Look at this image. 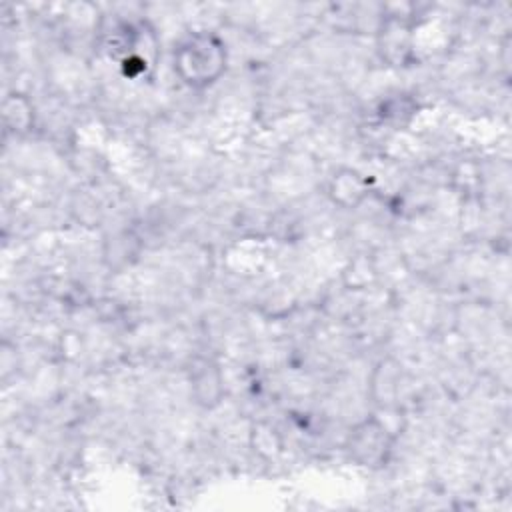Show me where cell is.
<instances>
[{"mask_svg":"<svg viewBox=\"0 0 512 512\" xmlns=\"http://www.w3.org/2000/svg\"><path fill=\"white\" fill-rule=\"evenodd\" d=\"M172 68L186 88L206 90L226 74L228 46L210 30L190 32L176 44Z\"/></svg>","mask_w":512,"mask_h":512,"instance_id":"obj_1","label":"cell"},{"mask_svg":"<svg viewBox=\"0 0 512 512\" xmlns=\"http://www.w3.org/2000/svg\"><path fill=\"white\" fill-rule=\"evenodd\" d=\"M396 440L398 430L378 412H372L350 426L344 438V452L348 460L360 468L382 470L394 454Z\"/></svg>","mask_w":512,"mask_h":512,"instance_id":"obj_2","label":"cell"},{"mask_svg":"<svg viewBox=\"0 0 512 512\" xmlns=\"http://www.w3.org/2000/svg\"><path fill=\"white\" fill-rule=\"evenodd\" d=\"M416 22L412 14L384 12L376 28V52L392 68H406L416 56Z\"/></svg>","mask_w":512,"mask_h":512,"instance_id":"obj_3","label":"cell"},{"mask_svg":"<svg viewBox=\"0 0 512 512\" xmlns=\"http://www.w3.org/2000/svg\"><path fill=\"white\" fill-rule=\"evenodd\" d=\"M370 194L372 180L352 166H340L328 176L326 196L340 210H356Z\"/></svg>","mask_w":512,"mask_h":512,"instance_id":"obj_4","label":"cell"},{"mask_svg":"<svg viewBox=\"0 0 512 512\" xmlns=\"http://www.w3.org/2000/svg\"><path fill=\"white\" fill-rule=\"evenodd\" d=\"M188 384L192 400L206 410L216 408L224 398V376L212 358H194L188 366Z\"/></svg>","mask_w":512,"mask_h":512,"instance_id":"obj_5","label":"cell"},{"mask_svg":"<svg viewBox=\"0 0 512 512\" xmlns=\"http://www.w3.org/2000/svg\"><path fill=\"white\" fill-rule=\"evenodd\" d=\"M404 372L394 358H382L370 372L368 394L378 410H396L400 408Z\"/></svg>","mask_w":512,"mask_h":512,"instance_id":"obj_6","label":"cell"},{"mask_svg":"<svg viewBox=\"0 0 512 512\" xmlns=\"http://www.w3.org/2000/svg\"><path fill=\"white\" fill-rule=\"evenodd\" d=\"M4 134L24 138L36 126L34 102L24 92H8L2 100Z\"/></svg>","mask_w":512,"mask_h":512,"instance_id":"obj_7","label":"cell"},{"mask_svg":"<svg viewBox=\"0 0 512 512\" xmlns=\"http://www.w3.org/2000/svg\"><path fill=\"white\" fill-rule=\"evenodd\" d=\"M418 114V102L408 92H392L378 102L376 116L382 124L394 130L406 128Z\"/></svg>","mask_w":512,"mask_h":512,"instance_id":"obj_8","label":"cell"},{"mask_svg":"<svg viewBox=\"0 0 512 512\" xmlns=\"http://www.w3.org/2000/svg\"><path fill=\"white\" fill-rule=\"evenodd\" d=\"M378 278L376 262L368 254H356L348 260V264L342 270V282L348 290L360 292L368 290Z\"/></svg>","mask_w":512,"mask_h":512,"instance_id":"obj_9","label":"cell"},{"mask_svg":"<svg viewBox=\"0 0 512 512\" xmlns=\"http://www.w3.org/2000/svg\"><path fill=\"white\" fill-rule=\"evenodd\" d=\"M250 444H252V450L256 454H260L262 458H276L282 450L280 436H278L276 428L268 422H258L252 426Z\"/></svg>","mask_w":512,"mask_h":512,"instance_id":"obj_10","label":"cell"}]
</instances>
